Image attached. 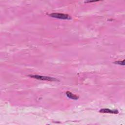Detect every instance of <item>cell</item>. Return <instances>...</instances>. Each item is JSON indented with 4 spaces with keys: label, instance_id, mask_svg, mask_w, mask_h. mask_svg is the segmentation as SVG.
<instances>
[{
    "label": "cell",
    "instance_id": "cell-2",
    "mask_svg": "<svg viewBox=\"0 0 125 125\" xmlns=\"http://www.w3.org/2000/svg\"><path fill=\"white\" fill-rule=\"evenodd\" d=\"M29 76L31 78L36 79L37 80H46V81H57V80L55 78L49 77H46V76H39V75H29Z\"/></svg>",
    "mask_w": 125,
    "mask_h": 125
},
{
    "label": "cell",
    "instance_id": "cell-1",
    "mask_svg": "<svg viewBox=\"0 0 125 125\" xmlns=\"http://www.w3.org/2000/svg\"><path fill=\"white\" fill-rule=\"evenodd\" d=\"M49 16L51 17H53V18L60 19L68 20V19H71V17L68 15L65 14H62V13H53L49 14Z\"/></svg>",
    "mask_w": 125,
    "mask_h": 125
},
{
    "label": "cell",
    "instance_id": "cell-5",
    "mask_svg": "<svg viewBox=\"0 0 125 125\" xmlns=\"http://www.w3.org/2000/svg\"><path fill=\"white\" fill-rule=\"evenodd\" d=\"M114 63L116 64H118L119 65H125V60H124L123 61H116L114 62Z\"/></svg>",
    "mask_w": 125,
    "mask_h": 125
},
{
    "label": "cell",
    "instance_id": "cell-3",
    "mask_svg": "<svg viewBox=\"0 0 125 125\" xmlns=\"http://www.w3.org/2000/svg\"><path fill=\"white\" fill-rule=\"evenodd\" d=\"M100 112L101 113H111V114H118L119 111L117 109L111 110L108 108H103L100 110Z\"/></svg>",
    "mask_w": 125,
    "mask_h": 125
},
{
    "label": "cell",
    "instance_id": "cell-4",
    "mask_svg": "<svg viewBox=\"0 0 125 125\" xmlns=\"http://www.w3.org/2000/svg\"><path fill=\"white\" fill-rule=\"evenodd\" d=\"M66 95L67 97L70 99H73V100H78L79 99V97L73 94L70 91H67L66 92Z\"/></svg>",
    "mask_w": 125,
    "mask_h": 125
}]
</instances>
